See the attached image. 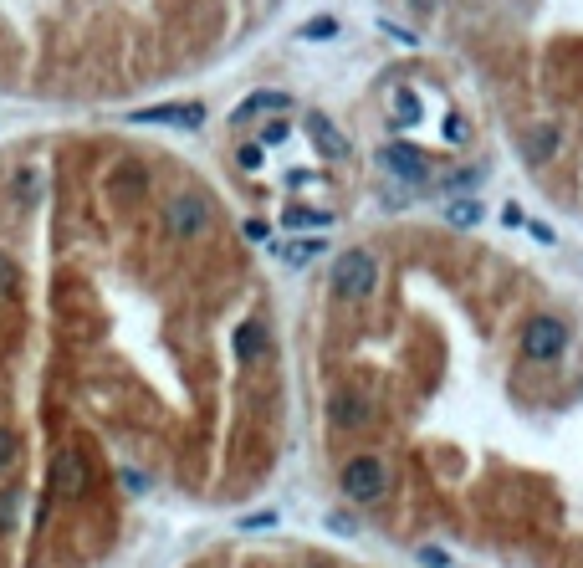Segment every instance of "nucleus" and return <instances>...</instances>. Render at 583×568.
<instances>
[{"instance_id": "obj_1", "label": "nucleus", "mask_w": 583, "mask_h": 568, "mask_svg": "<svg viewBox=\"0 0 583 568\" xmlns=\"http://www.w3.org/2000/svg\"><path fill=\"white\" fill-rule=\"evenodd\" d=\"M164 226H169V236H179V241H195V236H205V231L215 226V205H210L200 190H179V195H169V205H164Z\"/></svg>"}, {"instance_id": "obj_2", "label": "nucleus", "mask_w": 583, "mask_h": 568, "mask_svg": "<svg viewBox=\"0 0 583 568\" xmlns=\"http://www.w3.org/2000/svg\"><path fill=\"white\" fill-rule=\"evenodd\" d=\"M563 348H568V323L563 318H553V313L527 318V328H522V359L527 364H558Z\"/></svg>"}, {"instance_id": "obj_3", "label": "nucleus", "mask_w": 583, "mask_h": 568, "mask_svg": "<svg viewBox=\"0 0 583 568\" xmlns=\"http://www.w3.org/2000/svg\"><path fill=\"white\" fill-rule=\"evenodd\" d=\"M374 282H379L374 251H343V256L333 261V292H338L343 302H364V297L374 292Z\"/></svg>"}, {"instance_id": "obj_4", "label": "nucleus", "mask_w": 583, "mask_h": 568, "mask_svg": "<svg viewBox=\"0 0 583 568\" xmlns=\"http://www.w3.org/2000/svg\"><path fill=\"white\" fill-rule=\"evenodd\" d=\"M338 487H343L348 502H379L389 492V466L379 456H353L338 471Z\"/></svg>"}, {"instance_id": "obj_5", "label": "nucleus", "mask_w": 583, "mask_h": 568, "mask_svg": "<svg viewBox=\"0 0 583 568\" xmlns=\"http://www.w3.org/2000/svg\"><path fill=\"white\" fill-rule=\"evenodd\" d=\"M379 164L394 174V180H405V185H425L430 180V159L415 144H384L379 149Z\"/></svg>"}, {"instance_id": "obj_6", "label": "nucleus", "mask_w": 583, "mask_h": 568, "mask_svg": "<svg viewBox=\"0 0 583 568\" xmlns=\"http://www.w3.org/2000/svg\"><path fill=\"white\" fill-rule=\"evenodd\" d=\"M128 123H164V128H200L205 103H164V108H139L128 113Z\"/></svg>"}, {"instance_id": "obj_7", "label": "nucleus", "mask_w": 583, "mask_h": 568, "mask_svg": "<svg viewBox=\"0 0 583 568\" xmlns=\"http://www.w3.org/2000/svg\"><path fill=\"white\" fill-rule=\"evenodd\" d=\"M52 487H57V497H82L87 492V461H82V451H57V461H52Z\"/></svg>"}, {"instance_id": "obj_8", "label": "nucleus", "mask_w": 583, "mask_h": 568, "mask_svg": "<svg viewBox=\"0 0 583 568\" xmlns=\"http://www.w3.org/2000/svg\"><path fill=\"white\" fill-rule=\"evenodd\" d=\"M307 134H312V144H318L323 159H343L348 154V139L338 134V123L328 113H307Z\"/></svg>"}, {"instance_id": "obj_9", "label": "nucleus", "mask_w": 583, "mask_h": 568, "mask_svg": "<svg viewBox=\"0 0 583 568\" xmlns=\"http://www.w3.org/2000/svg\"><path fill=\"white\" fill-rule=\"evenodd\" d=\"M328 415H333V425H348V430H358L369 420V405H364V395H353V389H338L333 395V405H328Z\"/></svg>"}, {"instance_id": "obj_10", "label": "nucleus", "mask_w": 583, "mask_h": 568, "mask_svg": "<svg viewBox=\"0 0 583 568\" xmlns=\"http://www.w3.org/2000/svg\"><path fill=\"white\" fill-rule=\"evenodd\" d=\"M282 108H292V98H287V93H251V98L231 113V123H251L256 113H282Z\"/></svg>"}, {"instance_id": "obj_11", "label": "nucleus", "mask_w": 583, "mask_h": 568, "mask_svg": "<svg viewBox=\"0 0 583 568\" xmlns=\"http://www.w3.org/2000/svg\"><path fill=\"white\" fill-rule=\"evenodd\" d=\"M261 348H266V328H261L256 318H246V323L236 328V359H241V364H256Z\"/></svg>"}, {"instance_id": "obj_12", "label": "nucleus", "mask_w": 583, "mask_h": 568, "mask_svg": "<svg viewBox=\"0 0 583 568\" xmlns=\"http://www.w3.org/2000/svg\"><path fill=\"white\" fill-rule=\"evenodd\" d=\"M558 144H563V134H558L553 123L532 128V139H527V159H532V164H543V159H553V154H558Z\"/></svg>"}, {"instance_id": "obj_13", "label": "nucleus", "mask_w": 583, "mask_h": 568, "mask_svg": "<svg viewBox=\"0 0 583 568\" xmlns=\"http://www.w3.org/2000/svg\"><path fill=\"white\" fill-rule=\"evenodd\" d=\"M420 118H425L420 98L410 93V87H394V128H415Z\"/></svg>"}, {"instance_id": "obj_14", "label": "nucleus", "mask_w": 583, "mask_h": 568, "mask_svg": "<svg viewBox=\"0 0 583 568\" xmlns=\"http://www.w3.org/2000/svg\"><path fill=\"white\" fill-rule=\"evenodd\" d=\"M445 226H456V231L481 226V200H451L445 205Z\"/></svg>"}, {"instance_id": "obj_15", "label": "nucleus", "mask_w": 583, "mask_h": 568, "mask_svg": "<svg viewBox=\"0 0 583 568\" xmlns=\"http://www.w3.org/2000/svg\"><path fill=\"white\" fill-rule=\"evenodd\" d=\"M282 226H292V231H307V226H333V210H312V205H292V210L282 215Z\"/></svg>"}, {"instance_id": "obj_16", "label": "nucleus", "mask_w": 583, "mask_h": 568, "mask_svg": "<svg viewBox=\"0 0 583 568\" xmlns=\"http://www.w3.org/2000/svg\"><path fill=\"white\" fill-rule=\"evenodd\" d=\"M328 246H323V236H312V241H292V246H282L277 256L287 261V267H302V261H312V256H323Z\"/></svg>"}, {"instance_id": "obj_17", "label": "nucleus", "mask_w": 583, "mask_h": 568, "mask_svg": "<svg viewBox=\"0 0 583 568\" xmlns=\"http://www.w3.org/2000/svg\"><path fill=\"white\" fill-rule=\"evenodd\" d=\"M297 36H302V41H328V36H338V21H333V16H318V21H307Z\"/></svg>"}, {"instance_id": "obj_18", "label": "nucleus", "mask_w": 583, "mask_h": 568, "mask_svg": "<svg viewBox=\"0 0 583 568\" xmlns=\"http://www.w3.org/2000/svg\"><path fill=\"white\" fill-rule=\"evenodd\" d=\"M420 563H425V568H451V553L435 548V543H425V548H420Z\"/></svg>"}, {"instance_id": "obj_19", "label": "nucleus", "mask_w": 583, "mask_h": 568, "mask_svg": "<svg viewBox=\"0 0 583 568\" xmlns=\"http://www.w3.org/2000/svg\"><path fill=\"white\" fill-rule=\"evenodd\" d=\"M11 292H16V267H11V256H0V302Z\"/></svg>"}, {"instance_id": "obj_20", "label": "nucleus", "mask_w": 583, "mask_h": 568, "mask_svg": "<svg viewBox=\"0 0 583 568\" xmlns=\"http://www.w3.org/2000/svg\"><path fill=\"white\" fill-rule=\"evenodd\" d=\"M236 164H241V169H261V164H266V149H261V144H246V149L236 154Z\"/></svg>"}, {"instance_id": "obj_21", "label": "nucleus", "mask_w": 583, "mask_h": 568, "mask_svg": "<svg viewBox=\"0 0 583 568\" xmlns=\"http://www.w3.org/2000/svg\"><path fill=\"white\" fill-rule=\"evenodd\" d=\"M11 461H16V435L0 430V471H11Z\"/></svg>"}, {"instance_id": "obj_22", "label": "nucleus", "mask_w": 583, "mask_h": 568, "mask_svg": "<svg viewBox=\"0 0 583 568\" xmlns=\"http://www.w3.org/2000/svg\"><path fill=\"white\" fill-rule=\"evenodd\" d=\"M282 139H287V123L277 118V123H266V128H261V139H256V144L266 149V144H282Z\"/></svg>"}, {"instance_id": "obj_23", "label": "nucleus", "mask_w": 583, "mask_h": 568, "mask_svg": "<svg viewBox=\"0 0 583 568\" xmlns=\"http://www.w3.org/2000/svg\"><path fill=\"white\" fill-rule=\"evenodd\" d=\"M476 180H481V169H456L451 174V190H471Z\"/></svg>"}, {"instance_id": "obj_24", "label": "nucleus", "mask_w": 583, "mask_h": 568, "mask_svg": "<svg viewBox=\"0 0 583 568\" xmlns=\"http://www.w3.org/2000/svg\"><path fill=\"white\" fill-rule=\"evenodd\" d=\"M241 528H277V512H272V507H266V512H256V517H246V522H241Z\"/></svg>"}, {"instance_id": "obj_25", "label": "nucleus", "mask_w": 583, "mask_h": 568, "mask_svg": "<svg viewBox=\"0 0 583 568\" xmlns=\"http://www.w3.org/2000/svg\"><path fill=\"white\" fill-rule=\"evenodd\" d=\"M527 231H532V241H543V246H553L558 236H553V226H543V221H527Z\"/></svg>"}, {"instance_id": "obj_26", "label": "nucleus", "mask_w": 583, "mask_h": 568, "mask_svg": "<svg viewBox=\"0 0 583 568\" xmlns=\"http://www.w3.org/2000/svg\"><path fill=\"white\" fill-rule=\"evenodd\" d=\"M287 185H292V190H307V185H318V174H307V169H292V174H287Z\"/></svg>"}, {"instance_id": "obj_27", "label": "nucleus", "mask_w": 583, "mask_h": 568, "mask_svg": "<svg viewBox=\"0 0 583 568\" xmlns=\"http://www.w3.org/2000/svg\"><path fill=\"white\" fill-rule=\"evenodd\" d=\"M445 139H451V144L466 139V123H461V118H445Z\"/></svg>"}, {"instance_id": "obj_28", "label": "nucleus", "mask_w": 583, "mask_h": 568, "mask_svg": "<svg viewBox=\"0 0 583 568\" xmlns=\"http://www.w3.org/2000/svg\"><path fill=\"white\" fill-rule=\"evenodd\" d=\"M266 231H272L266 221H246V241H266Z\"/></svg>"}, {"instance_id": "obj_29", "label": "nucleus", "mask_w": 583, "mask_h": 568, "mask_svg": "<svg viewBox=\"0 0 583 568\" xmlns=\"http://www.w3.org/2000/svg\"><path fill=\"white\" fill-rule=\"evenodd\" d=\"M502 221H507V226H527V215H522V205H507Z\"/></svg>"}, {"instance_id": "obj_30", "label": "nucleus", "mask_w": 583, "mask_h": 568, "mask_svg": "<svg viewBox=\"0 0 583 568\" xmlns=\"http://www.w3.org/2000/svg\"><path fill=\"white\" fill-rule=\"evenodd\" d=\"M410 6H415V11H420V16H430V11H435V6H440V0H410Z\"/></svg>"}, {"instance_id": "obj_31", "label": "nucleus", "mask_w": 583, "mask_h": 568, "mask_svg": "<svg viewBox=\"0 0 583 568\" xmlns=\"http://www.w3.org/2000/svg\"><path fill=\"white\" fill-rule=\"evenodd\" d=\"M307 568H333V563H307Z\"/></svg>"}]
</instances>
